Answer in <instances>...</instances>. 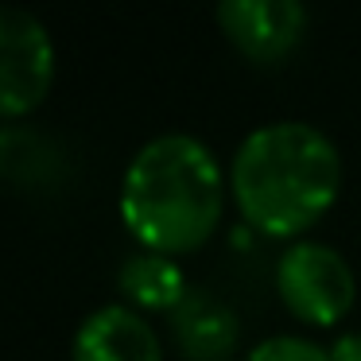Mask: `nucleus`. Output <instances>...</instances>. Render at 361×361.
Instances as JSON below:
<instances>
[{
	"mask_svg": "<svg viewBox=\"0 0 361 361\" xmlns=\"http://www.w3.org/2000/svg\"><path fill=\"white\" fill-rule=\"evenodd\" d=\"M117 291L125 295V303L133 311H167L171 314L175 307L187 299L190 283L183 276L179 260L164 257V252H148V249H136L133 257H125L117 272Z\"/></svg>",
	"mask_w": 361,
	"mask_h": 361,
	"instance_id": "8",
	"label": "nucleus"
},
{
	"mask_svg": "<svg viewBox=\"0 0 361 361\" xmlns=\"http://www.w3.org/2000/svg\"><path fill=\"white\" fill-rule=\"evenodd\" d=\"M214 20L226 39L257 66L283 63L307 32V8L299 0H226Z\"/></svg>",
	"mask_w": 361,
	"mask_h": 361,
	"instance_id": "5",
	"label": "nucleus"
},
{
	"mask_svg": "<svg viewBox=\"0 0 361 361\" xmlns=\"http://www.w3.org/2000/svg\"><path fill=\"white\" fill-rule=\"evenodd\" d=\"M71 361H164V345L140 311L105 303L78 322Z\"/></svg>",
	"mask_w": 361,
	"mask_h": 361,
	"instance_id": "6",
	"label": "nucleus"
},
{
	"mask_svg": "<svg viewBox=\"0 0 361 361\" xmlns=\"http://www.w3.org/2000/svg\"><path fill=\"white\" fill-rule=\"evenodd\" d=\"M226 171L206 140L164 133L140 144L121 179V221L148 252L183 257L218 233Z\"/></svg>",
	"mask_w": 361,
	"mask_h": 361,
	"instance_id": "2",
	"label": "nucleus"
},
{
	"mask_svg": "<svg viewBox=\"0 0 361 361\" xmlns=\"http://www.w3.org/2000/svg\"><path fill=\"white\" fill-rule=\"evenodd\" d=\"M330 357L334 361H361V334L357 330H342L330 342Z\"/></svg>",
	"mask_w": 361,
	"mask_h": 361,
	"instance_id": "10",
	"label": "nucleus"
},
{
	"mask_svg": "<svg viewBox=\"0 0 361 361\" xmlns=\"http://www.w3.org/2000/svg\"><path fill=\"white\" fill-rule=\"evenodd\" d=\"M241 361H334L326 345L311 342L299 334H272L264 342H257Z\"/></svg>",
	"mask_w": 361,
	"mask_h": 361,
	"instance_id": "9",
	"label": "nucleus"
},
{
	"mask_svg": "<svg viewBox=\"0 0 361 361\" xmlns=\"http://www.w3.org/2000/svg\"><path fill=\"white\" fill-rule=\"evenodd\" d=\"M55 82V43L27 8H0V113L8 121L39 109Z\"/></svg>",
	"mask_w": 361,
	"mask_h": 361,
	"instance_id": "4",
	"label": "nucleus"
},
{
	"mask_svg": "<svg viewBox=\"0 0 361 361\" xmlns=\"http://www.w3.org/2000/svg\"><path fill=\"white\" fill-rule=\"evenodd\" d=\"M229 190L257 233L303 241L342 195V152L307 121H272L237 144Z\"/></svg>",
	"mask_w": 361,
	"mask_h": 361,
	"instance_id": "1",
	"label": "nucleus"
},
{
	"mask_svg": "<svg viewBox=\"0 0 361 361\" xmlns=\"http://www.w3.org/2000/svg\"><path fill=\"white\" fill-rule=\"evenodd\" d=\"M167 322L183 361H229L241 342V319L233 307L202 288H190Z\"/></svg>",
	"mask_w": 361,
	"mask_h": 361,
	"instance_id": "7",
	"label": "nucleus"
},
{
	"mask_svg": "<svg viewBox=\"0 0 361 361\" xmlns=\"http://www.w3.org/2000/svg\"><path fill=\"white\" fill-rule=\"evenodd\" d=\"M276 295L307 326H338L357 299V280L334 245L303 237L276 260Z\"/></svg>",
	"mask_w": 361,
	"mask_h": 361,
	"instance_id": "3",
	"label": "nucleus"
}]
</instances>
